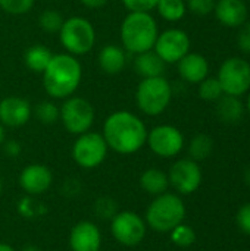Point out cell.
<instances>
[{"mask_svg": "<svg viewBox=\"0 0 250 251\" xmlns=\"http://www.w3.org/2000/svg\"><path fill=\"white\" fill-rule=\"evenodd\" d=\"M102 135L109 150L128 156L146 146L147 128L137 115L128 110H116L105 119Z\"/></svg>", "mask_w": 250, "mask_h": 251, "instance_id": "6da1fadb", "label": "cell"}, {"mask_svg": "<svg viewBox=\"0 0 250 251\" xmlns=\"http://www.w3.org/2000/svg\"><path fill=\"white\" fill-rule=\"evenodd\" d=\"M41 75L43 87L49 97L65 100L78 90L83 79V66L77 56L59 53L53 54Z\"/></svg>", "mask_w": 250, "mask_h": 251, "instance_id": "7a4b0ae2", "label": "cell"}, {"mask_svg": "<svg viewBox=\"0 0 250 251\" xmlns=\"http://www.w3.org/2000/svg\"><path fill=\"white\" fill-rule=\"evenodd\" d=\"M119 34L124 50L139 54L153 49L159 34L158 22L150 12H128Z\"/></svg>", "mask_w": 250, "mask_h": 251, "instance_id": "3957f363", "label": "cell"}, {"mask_svg": "<svg viewBox=\"0 0 250 251\" xmlns=\"http://www.w3.org/2000/svg\"><path fill=\"white\" fill-rule=\"evenodd\" d=\"M186 206L183 199L174 193L156 196L146 209L144 221L147 228L159 234H169L175 226L184 222Z\"/></svg>", "mask_w": 250, "mask_h": 251, "instance_id": "277c9868", "label": "cell"}, {"mask_svg": "<svg viewBox=\"0 0 250 251\" xmlns=\"http://www.w3.org/2000/svg\"><path fill=\"white\" fill-rule=\"evenodd\" d=\"M172 99V87L165 76L143 78L136 90V104L147 116L164 113Z\"/></svg>", "mask_w": 250, "mask_h": 251, "instance_id": "5b68a950", "label": "cell"}, {"mask_svg": "<svg viewBox=\"0 0 250 251\" xmlns=\"http://www.w3.org/2000/svg\"><path fill=\"white\" fill-rule=\"evenodd\" d=\"M59 40L66 53L72 56H83L93 50L96 44V29L93 24L83 16H71L63 21Z\"/></svg>", "mask_w": 250, "mask_h": 251, "instance_id": "8992f818", "label": "cell"}, {"mask_svg": "<svg viewBox=\"0 0 250 251\" xmlns=\"http://www.w3.org/2000/svg\"><path fill=\"white\" fill-rule=\"evenodd\" d=\"M109 147L100 132L87 131L81 135H77V140L72 146V159L83 169H96L99 168L106 156Z\"/></svg>", "mask_w": 250, "mask_h": 251, "instance_id": "52a82bcc", "label": "cell"}, {"mask_svg": "<svg viewBox=\"0 0 250 251\" xmlns=\"http://www.w3.org/2000/svg\"><path fill=\"white\" fill-rule=\"evenodd\" d=\"M96 112L93 104L84 97L71 96L60 106V121L63 128L72 135H81L91 129Z\"/></svg>", "mask_w": 250, "mask_h": 251, "instance_id": "ba28073f", "label": "cell"}, {"mask_svg": "<svg viewBox=\"0 0 250 251\" xmlns=\"http://www.w3.org/2000/svg\"><path fill=\"white\" fill-rule=\"evenodd\" d=\"M111 234L113 240L124 247H137L147 234L144 218L131 210L118 212L111 219Z\"/></svg>", "mask_w": 250, "mask_h": 251, "instance_id": "9c48e42d", "label": "cell"}, {"mask_svg": "<svg viewBox=\"0 0 250 251\" xmlns=\"http://www.w3.org/2000/svg\"><path fill=\"white\" fill-rule=\"evenodd\" d=\"M224 94L242 97L250 90V63L243 57L225 59L217 75Z\"/></svg>", "mask_w": 250, "mask_h": 251, "instance_id": "30bf717a", "label": "cell"}, {"mask_svg": "<svg viewBox=\"0 0 250 251\" xmlns=\"http://www.w3.org/2000/svg\"><path fill=\"white\" fill-rule=\"evenodd\" d=\"M146 144L153 154L171 159L178 156L184 149V135L177 126L164 124L147 131Z\"/></svg>", "mask_w": 250, "mask_h": 251, "instance_id": "8fae6325", "label": "cell"}, {"mask_svg": "<svg viewBox=\"0 0 250 251\" xmlns=\"http://www.w3.org/2000/svg\"><path fill=\"white\" fill-rule=\"evenodd\" d=\"M202 179L203 175L199 162H194L190 157L178 159L172 163L168 172L169 187H172L178 196H190L196 193L202 184Z\"/></svg>", "mask_w": 250, "mask_h": 251, "instance_id": "7c38bea8", "label": "cell"}, {"mask_svg": "<svg viewBox=\"0 0 250 251\" xmlns=\"http://www.w3.org/2000/svg\"><path fill=\"white\" fill-rule=\"evenodd\" d=\"M190 37L184 29L168 28L158 34L153 50L167 63H178L190 51Z\"/></svg>", "mask_w": 250, "mask_h": 251, "instance_id": "4fadbf2b", "label": "cell"}, {"mask_svg": "<svg viewBox=\"0 0 250 251\" xmlns=\"http://www.w3.org/2000/svg\"><path fill=\"white\" fill-rule=\"evenodd\" d=\"M18 182L24 193L34 197L49 191L53 184V174L46 165L31 163L21 171Z\"/></svg>", "mask_w": 250, "mask_h": 251, "instance_id": "5bb4252c", "label": "cell"}, {"mask_svg": "<svg viewBox=\"0 0 250 251\" xmlns=\"http://www.w3.org/2000/svg\"><path fill=\"white\" fill-rule=\"evenodd\" d=\"M32 116V107L28 100L18 96H9L0 100V122L6 128H21Z\"/></svg>", "mask_w": 250, "mask_h": 251, "instance_id": "9a60e30c", "label": "cell"}, {"mask_svg": "<svg viewBox=\"0 0 250 251\" xmlns=\"http://www.w3.org/2000/svg\"><path fill=\"white\" fill-rule=\"evenodd\" d=\"M68 244L71 251H97L102 249V232L96 224L81 221L72 226Z\"/></svg>", "mask_w": 250, "mask_h": 251, "instance_id": "2e32d148", "label": "cell"}, {"mask_svg": "<svg viewBox=\"0 0 250 251\" xmlns=\"http://www.w3.org/2000/svg\"><path fill=\"white\" fill-rule=\"evenodd\" d=\"M215 18L227 28H240L248 21V4L243 0H217Z\"/></svg>", "mask_w": 250, "mask_h": 251, "instance_id": "e0dca14e", "label": "cell"}, {"mask_svg": "<svg viewBox=\"0 0 250 251\" xmlns=\"http://www.w3.org/2000/svg\"><path fill=\"white\" fill-rule=\"evenodd\" d=\"M178 74L189 84H199L209 76V62L200 53L189 51L178 63Z\"/></svg>", "mask_w": 250, "mask_h": 251, "instance_id": "ac0fdd59", "label": "cell"}, {"mask_svg": "<svg viewBox=\"0 0 250 251\" xmlns=\"http://www.w3.org/2000/svg\"><path fill=\"white\" fill-rule=\"evenodd\" d=\"M99 68L108 75H118L127 65V56L122 47L116 44H106L99 51Z\"/></svg>", "mask_w": 250, "mask_h": 251, "instance_id": "d6986e66", "label": "cell"}, {"mask_svg": "<svg viewBox=\"0 0 250 251\" xmlns=\"http://www.w3.org/2000/svg\"><path fill=\"white\" fill-rule=\"evenodd\" d=\"M167 63L156 54V51L147 50L143 53L136 54L134 59V69L137 75L143 78H155V76H164Z\"/></svg>", "mask_w": 250, "mask_h": 251, "instance_id": "ffe728a7", "label": "cell"}, {"mask_svg": "<svg viewBox=\"0 0 250 251\" xmlns=\"http://www.w3.org/2000/svg\"><path fill=\"white\" fill-rule=\"evenodd\" d=\"M215 112L221 122L224 124H236L243 118L245 113V104L240 100V97L222 94L217 101Z\"/></svg>", "mask_w": 250, "mask_h": 251, "instance_id": "44dd1931", "label": "cell"}, {"mask_svg": "<svg viewBox=\"0 0 250 251\" xmlns=\"http://www.w3.org/2000/svg\"><path fill=\"white\" fill-rule=\"evenodd\" d=\"M140 187L153 197L164 194L169 188L168 174L158 168H149L140 175Z\"/></svg>", "mask_w": 250, "mask_h": 251, "instance_id": "7402d4cb", "label": "cell"}, {"mask_svg": "<svg viewBox=\"0 0 250 251\" xmlns=\"http://www.w3.org/2000/svg\"><path fill=\"white\" fill-rule=\"evenodd\" d=\"M52 57L53 53L46 46L34 44L24 53V63L29 71L35 74H43Z\"/></svg>", "mask_w": 250, "mask_h": 251, "instance_id": "603a6c76", "label": "cell"}, {"mask_svg": "<svg viewBox=\"0 0 250 251\" xmlns=\"http://www.w3.org/2000/svg\"><path fill=\"white\" fill-rule=\"evenodd\" d=\"M214 141L206 134H197L190 140L189 144V157L194 162H202L212 154Z\"/></svg>", "mask_w": 250, "mask_h": 251, "instance_id": "cb8c5ba5", "label": "cell"}, {"mask_svg": "<svg viewBox=\"0 0 250 251\" xmlns=\"http://www.w3.org/2000/svg\"><path fill=\"white\" fill-rule=\"evenodd\" d=\"M156 10L162 19L168 22H178L184 18L187 6L184 0H159Z\"/></svg>", "mask_w": 250, "mask_h": 251, "instance_id": "d4e9b609", "label": "cell"}, {"mask_svg": "<svg viewBox=\"0 0 250 251\" xmlns=\"http://www.w3.org/2000/svg\"><path fill=\"white\" fill-rule=\"evenodd\" d=\"M63 16L56 9H46L38 16V25L47 34H57L63 25Z\"/></svg>", "mask_w": 250, "mask_h": 251, "instance_id": "484cf974", "label": "cell"}, {"mask_svg": "<svg viewBox=\"0 0 250 251\" xmlns=\"http://www.w3.org/2000/svg\"><path fill=\"white\" fill-rule=\"evenodd\" d=\"M34 113H35V118L41 124H44V125H53L60 118V107L56 103L50 101V100H43V101H40L35 106Z\"/></svg>", "mask_w": 250, "mask_h": 251, "instance_id": "4316f807", "label": "cell"}, {"mask_svg": "<svg viewBox=\"0 0 250 251\" xmlns=\"http://www.w3.org/2000/svg\"><path fill=\"white\" fill-rule=\"evenodd\" d=\"M171 241L174 246L181 247V249H187L190 246H193L196 243V232L190 225H186L184 222L180 224L178 226H175L171 232H169Z\"/></svg>", "mask_w": 250, "mask_h": 251, "instance_id": "83f0119b", "label": "cell"}, {"mask_svg": "<svg viewBox=\"0 0 250 251\" xmlns=\"http://www.w3.org/2000/svg\"><path fill=\"white\" fill-rule=\"evenodd\" d=\"M197 85H199V97L205 101H217L224 94L218 78L208 76Z\"/></svg>", "mask_w": 250, "mask_h": 251, "instance_id": "f1b7e54d", "label": "cell"}, {"mask_svg": "<svg viewBox=\"0 0 250 251\" xmlns=\"http://www.w3.org/2000/svg\"><path fill=\"white\" fill-rule=\"evenodd\" d=\"M34 1L35 0H0V9L7 15L19 16L28 13L32 9Z\"/></svg>", "mask_w": 250, "mask_h": 251, "instance_id": "f546056e", "label": "cell"}, {"mask_svg": "<svg viewBox=\"0 0 250 251\" xmlns=\"http://www.w3.org/2000/svg\"><path fill=\"white\" fill-rule=\"evenodd\" d=\"M94 212L102 218V219H112L116 213H118V209H116V203L109 199V197H102L99 199L96 203H94Z\"/></svg>", "mask_w": 250, "mask_h": 251, "instance_id": "4dcf8cb0", "label": "cell"}, {"mask_svg": "<svg viewBox=\"0 0 250 251\" xmlns=\"http://www.w3.org/2000/svg\"><path fill=\"white\" fill-rule=\"evenodd\" d=\"M215 3H217V0H187L186 6L194 15L206 16L209 13H214Z\"/></svg>", "mask_w": 250, "mask_h": 251, "instance_id": "1f68e13d", "label": "cell"}, {"mask_svg": "<svg viewBox=\"0 0 250 251\" xmlns=\"http://www.w3.org/2000/svg\"><path fill=\"white\" fill-rule=\"evenodd\" d=\"M159 0H122L124 7L128 12H152L156 9Z\"/></svg>", "mask_w": 250, "mask_h": 251, "instance_id": "d6a6232c", "label": "cell"}, {"mask_svg": "<svg viewBox=\"0 0 250 251\" xmlns=\"http://www.w3.org/2000/svg\"><path fill=\"white\" fill-rule=\"evenodd\" d=\"M236 222H237V226L239 229L246 234V235H250V203H246L243 204L237 215H236Z\"/></svg>", "mask_w": 250, "mask_h": 251, "instance_id": "836d02e7", "label": "cell"}, {"mask_svg": "<svg viewBox=\"0 0 250 251\" xmlns=\"http://www.w3.org/2000/svg\"><path fill=\"white\" fill-rule=\"evenodd\" d=\"M237 46L243 53L250 54V22H245L237 34Z\"/></svg>", "mask_w": 250, "mask_h": 251, "instance_id": "e575fe53", "label": "cell"}, {"mask_svg": "<svg viewBox=\"0 0 250 251\" xmlns=\"http://www.w3.org/2000/svg\"><path fill=\"white\" fill-rule=\"evenodd\" d=\"M3 151L7 157H18L22 151V146L16 141V140H9L4 141L3 144Z\"/></svg>", "mask_w": 250, "mask_h": 251, "instance_id": "d590c367", "label": "cell"}, {"mask_svg": "<svg viewBox=\"0 0 250 251\" xmlns=\"http://www.w3.org/2000/svg\"><path fill=\"white\" fill-rule=\"evenodd\" d=\"M85 7H88V9H100V7H103L109 0H80Z\"/></svg>", "mask_w": 250, "mask_h": 251, "instance_id": "8d00e7d4", "label": "cell"}, {"mask_svg": "<svg viewBox=\"0 0 250 251\" xmlns=\"http://www.w3.org/2000/svg\"><path fill=\"white\" fill-rule=\"evenodd\" d=\"M4 138H6V131H4V126L1 125V122H0V146L4 143Z\"/></svg>", "mask_w": 250, "mask_h": 251, "instance_id": "74e56055", "label": "cell"}, {"mask_svg": "<svg viewBox=\"0 0 250 251\" xmlns=\"http://www.w3.org/2000/svg\"><path fill=\"white\" fill-rule=\"evenodd\" d=\"M0 251H15V249L10 244L6 243H0Z\"/></svg>", "mask_w": 250, "mask_h": 251, "instance_id": "f35d334b", "label": "cell"}, {"mask_svg": "<svg viewBox=\"0 0 250 251\" xmlns=\"http://www.w3.org/2000/svg\"><path fill=\"white\" fill-rule=\"evenodd\" d=\"M243 178H245V182L248 184L250 187V165L246 168V171H245V175H243Z\"/></svg>", "mask_w": 250, "mask_h": 251, "instance_id": "ab89813d", "label": "cell"}, {"mask_svg": "<svg viewBox=\"0 0 250 251\" xmlns=\"http://www.w3.org/2000/svg\"><path fill=\"white\" fill-rule=\"evenodd\" d=\"M21 251H43L41 249H38L37 246H25V247H22V250Z\"/></svg>", "mask_w": 250, "mask_h": 251, "instance_id": "60d3db41", "label": "cell"}, {"mask_svg": "<svg viewBox=\"0 0 250 251\" xmlns=\"http://www.w3.org/2000/svg\"><path fill=\"white\" fill-rule=\"evenodd\" d=\"M246 109H248V112H249L250 115V90L248 91V100H246Z\"/></svg>", "mask_w": 250, "mask_h": 251, "instance_id": "b9f144b4", "label": "cell"}, {"mask_svg": "<svg viewBox=\"0 0 250 251\" xmlns=\"http://www.w3.org/2000/svg\"><path fill=\"white\" fill-rule=\"evenodd\" d=\"M0 193H1V181H0Z\"/></svg>", "mask_w": 250, "mask_h": 251, "instance_id": "7bdbcfd3", "label": "cell"}, {"mask_svg": "<svg viewBox=\"0 0 250 251\" xmlns=\"http://www.w3.org/2000/svg\"><path fill=\"white\" fill-rule=\"evenodd\" d=\"M97 251H103V250H102V249H99V250H97Z\"/></svg>", "mask_w": 250, "mask_h": 251, "instance_id": "ee69618b", "label": "cell"}]
</instances>
